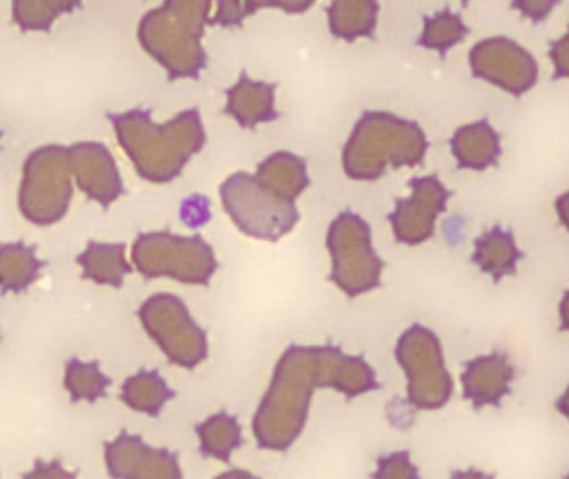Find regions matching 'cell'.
<instances>
[{
	"label": "cell",
	"mask_w": 569,
	"mask_h": 479,
	"mask_svg": "<svg viewBox=\"0 0 569 479\" xmlns=\"http://www.w3.org/2000/svg\"><path fill=\"white\" fill-rule=\"evenodd\" d=\"M331 270L328 280L348 298L361 297L381 285L385 261L373 248L371 227L351 210L338 213L328 227Z\"/></svg>",
	"instance_id": "cell-7"
},
{
	"label": "cell",
	"mask_w": 569,
	"mask_h": 479,
	"mask_svg": "<svg viewBox=\"0 0 569 479\" xmlns=\"http://www.w3.org/2000/svg\"><path fill=\"white\" fill-rule=\"evenodd\" d=\"M143 330L176 367L196 370L209 358L207 331L193 320L186 301L172 293L147 298L137 311Z\"/></svg>",
	"instance_id": "cell-10"
},
{
	"label": "cell",
	"mask_w": 569,
	"mask_h": 479,
	"mask_svg": "<svg viewBox=\"0 0 569 479\" xmlns=\"http://www.w3.org/2000/svg\"><path fill=\"white\" fill-rule=\"evenodd\" d=\"M411 196L395 199V210L388 216L395 240L417 247L435 236V223L447 212L448 200L453 193L438 176L413 177L408 182Z\"/></svg>",
	"instance_id": "cell-12"
},
{
	"label": "cell",
	"mask_w": 569,
	"mask_h": 479,
	"mask_svg": "<svg viewBox=\"0 0 569 479\" xmlns=\"http://www.w3.org/2000/svg\"><path fill=\"white\" fill-rule=\"evenodd\" d=\"M558 311H560V330L561 331H569V290L565 291L563 298H561L560 301V308H558Z\"/></svg>",
	"instance_id": "cell-35"
},
{
	"label": "cell",
	"mask_w": 569,
	"mask_h": 479,
	"mask_svg": "<svg viewBox=\"0 0 569 479\" xmlns=\"http://www.w3.org/2000/svg\"><path fill=\"white\" fill-rule=\"evenodd\" d=\"M103 460L112 479H183L179 455L150 447L127 430L103 445Z\"/></svg>",
	"instance_id": "cell-13"
},
{
	"label": "cell",
	"mask_w": 569,
	"mask_h": 479,
	"mask_svg": "<svg viewBox=\"0 0 569 479\" xmlns=\"http://www.w3.org/2000/svg\"><path fill=\"white\" fill-rule=\"evenodd\" d=\"M565 479H569V475H568V477H567V478H565Z\"/></svg>",
	"instance_id": "cell-39"
},
{
	"label": "cell",
	"mask_w": 569,
	"mask_h": 479,
	"mask_svg": "<svg viewBox=\"0 0 569 479\" xmlns=\"http://www.w3.org/2000/svg\"><path fill=\"white\" fill-rule=\"evenodd\" d=\"M473 77L500 87L513 97H523L537 86L540 67L537 59L510 37H488L471 47Z\"/></svg>",
	"instance_id": "cell-11"
},
{
	"label": "cell",
	"mask_w": 569,
	"mask_h": 479,
	"mask_svg": "<svg viewBox=\"0 0 569 479\" xmlns=\"http://www.w3.org/2000/svg\"><path fill=\"white\" fill-rule=\"evenodd\" d=\"M80 7L79 0H16L12 19L22 32H49L59 17Z\"/></svg>",
	"instance_id": "cell-27"
},
{
	"label": "cell",
	"mask_w": 569,
	"mask_h": 479,
	"mask_svg": "<svg viewBox=\"0 0 569 479\" xmlns=\"http://www.w3.org/2000/svg\"><path fill=\"white\" fill-rule=\"evenodd\" d=\"M176 397L177 391L169 387L159 370L146 368L127 378L120 390L122 403L137 413L152 418H159L163 407Z\"/></svg>",
	"instance_id": "cell-23"
},
{
	"label": "cell",
	"mask_w": 569,
	"mask_h": 479,
	"mask_svg": "<svg viewBox=\"0 0 569 479\" xmlns=\"http://www.w3.org/2000/svg\"><path fill=\"white\" fill-rule=\"evenodd\" d=\"M560 6V0H517L511 3V9L520 10L521 16L527 17L533 23L548 19L555 7Z\"/></svg>",
	"instance_id": "cell-30"
},
{
	"label": "cell",
	"mask_w": 569,
	"mask_h": 479,
	"mask_svg": "<svg viewBox=\"0 0 569 479\" xmlns=\"http://www.w3.org/2000/svg\"><path fill=\"white\" fill-rule=\"evenodd\" d=\"M203 458L229 463L232 453L243 445L239 420L227 411H219L196 427Z\"/></svg>",
	"instance_id": "cell-24"
},
{
	"label": "cell",
	"mask_w": 569,
	"mask_h": 479,
	"mask_svg": "<svg viewBox=\"0 0 569 479\" xmlns=\"http://www.w3.org/2000/svg\"><path fill=\"white\" fill-rule=\"evenodd\" d=\"M395 358L407 377V400L415 410L435 411L453 397L455 381L445 365L440 338L423 325H411L400 335Z\"/></svg>",
	"instance_id": "cell-8"
},
{
	"label": "cell",
	"mask_w": 569,
	"mask_h": 479,
	"mask_svg": "<svg viewBox=\"0 0 569 479\" xmlns=\"http://www.w3.org/2000/svg\"><path fill=\"white\" fill-rule=\"evenodd\" d=\"M430 142L415 120L387 110H368L355 123L341 153L343 172L357 182H373L387 169L421 166Z\"/></svg>",
	"instance_id": "cell-4"
},
{
	"label": "cell",
	"mask_w": 569,
	"mask_h": 479,
	"mask_svg": "<svg viewBox=\"0 0 569 479\" xmlns=\"http://www.w3.org/2000/svg\"><path fill=\"white\" fill-rule=\"evenodd\" d=\"M277 87L279 83L250 79L249 73L242 70L236 86L227 89L223 112L247 130L276 122L280 117L276 107Z\"/></svg>",
	"instance_id": "cell-16"
},
{
	"label": "cell",
	"mask_w": 569,
	"mask_h": 479,
	"mask_svg": "<svg viewBox=\"0 0 569 479\" xmlns=\"http://www.w3.org/2000/svg\"><path fill=\"white\" fill-rule=\"evenodd\" d=\"M331 388L353 400L380 390L373 368L361 355H347L337 345H290L277 361L269 390L252 421L262 450L284 453L307 427L315 391Z\"/></svg>",
	"instance_id": "cell-1"
},
{
	"label": "cell",
	"mask_w": 569,
	"mask_h": 479,
	"mask_svg": "<svg viewBox=\"0 0 569 479\" xmlns=\"http://www.w3.org/2000/svg\"><path fill=\"white\" fill-rule=\"evenodd\" d=\"M380 3L373 0H333L327 7L328 29L335 39L355 42L360 37L371 39L378 27Z\"/></svg>",
	"instance_id": "cell-22"
},
{
	"label": "cell",
	"mask_w": 569,
	"mask_h": 479,
	"mask_svg": "<svg viewBox=\"0 0 569 479\" xmlns=\"http://www.w3.org/2000/svg\"><path fill=\"white\" fill-rule=\"evenodd\" d=\"M70 167L80 192L109 210L126 193L122 176L110 150L100 142H77L69 147Z\"/></svg>",
	"instance_id": "cell-14"
},
{
	"label": "cell",
	"mask_w": 569,
	"mask_h": 479,
	"mask_svg": "<svg viewBox=\"0 0 569 479\" xmlns=\"http://www.w3.org/2000/svg\"><path fill=\"white\" fill-rule=\"evenodd\" d=\"M46 267L47 261L37 258V245L22 240L0 243V291L23 293L39 280Z\"/></svg>",
	"instance_id": "cell-21"
},
{
	"label": "cell",
	"mask_w": 569,
	"mask_h": 479,
	"mask_svg": "<svg viewBox=\"0 0 569 479\" xmlns=\"http://www.w3.org/2000/svg\"><path fill=\"white\" fill-rule=\"evenodd\" d=\"M22 479H77L76 471L63 467L59 458L52 461L36 460L32 470L22 475Z\"/></svg>",
	"instance_id": "cell-31"
},
{
	"label": "cell",
	"mask_w": 569,
	"mask_h": 479,
	"mask_svg": "<svg viewBox=\"0 0 569 479\" xmlns=\"http://www.w3.org/2000/svg\"><path fill=\"white\" fill-rule=\"evenodd\" d=\"M132 263L146 280L172 278L199 287H207L219 270L216 251L202 236H177L169 230L137 236Z\"/></svg>",
	"instance_id": "cell-6"
},
{
	"label": "cell",
	"mask_w": 569,
	"mask_h": 479,
	"mask_svg": "<svg viewBox=\"0 0 569 479\" xmlns=\"http://www.w3.org/2000/svg\"><path fill=\"white\" fill-rule=\"evenodd\" d=\"M126 253V243H102V241L90 240L76 261L82 268L83 280L122 288L127 275L133 271L132 265L127 261Z\"/></svg>",
	"instance_id": "cell-20"
},
{
	"label": "cell",
	"mask_w": 569,
	"mask_h": 479,
	"mask_svg": "<svg viewBox=\"0 0 569 479\" xmlns=\"http://www.w3.org/2000/svg\"><path fill=\"white\" fill-rule=\"evenodd\" d=\"M523 257L525 251L518 248L513 230L493 226L475 240L471 263L490 275L495 283H500L503 278L517 275L518 261Z\"/></svg>",
	"instance_id": "cell-18"
},
{
	"label": "cell",
	"mask_w": 569,
	"mask_h": 479,
	"mask_svg": "<svg viewBox=\"0 0 569 479\" xmlns=\"http://www.w3.org/2000/svg\"><path fill=\"white\" fill-rule=\"evenodd\" d=\"M470 33V27L465 23L460 12L451 9H441L431 16L423 17V32L417 40L418 46L440 53L441 59L447 57L448 50L463 42Z\"/></svg>",
	"instance_id": "cell-25"
},
{
	"label": "cell",
	"mask_w": 569,
	"mask_h": 479,
	"mask_svg": "<svg viewBox=\"0 0 569 479\" xmlns=\"http://www.w3.org/2000/svg\"><path fill=\"white\" fill-rule=\"evenodd\" d=\"M515 378L517 368L505 351L473 358L465 363L461 373L465 400L470 401L477 411L487 407L500 408L501 401L511 393Z\"/></svg>",
	"instance_id": "cell-15"
},
{
	"label": "cell",
	"mask_w": 569,
	"mask_h": 479,
	"mask_svg": "<svg viewBox=\"0 0 569 479\" xmlns=\"http://www.w3.org/2000/svg\"><path fill=\"white\" fill-rule=\"evenodd\" d=\"M212 7L209 0H167L140 19L137 39L162 66L170 82L199 80L209 66L202 40Z\"/></svg>",
	"instance_id": "cell-3"
},
{
	"label": "cell",
	"mask_w": 569,
	"mask_h": 479,
	"mask_svg": "<svg viewBox=\"0 0 569 479\" xmlns=\"http://www.w3.org/2000/svg\"><path fill=\"white\" fill-rule=\"evenodd\" d=\"M450 479H497V477H495V475L477 470V468H468V470L453 471Z\"/></svg>",
	"instance_id": "cell-34"
},
{
	"label": "cell",
	"mask_w": 569,
	"mask_h": 479,
	"mask_svg": "<svg viewBox=\"0 0 569 479\" xmlns=\"http://www.w3.org/2000/svg\"><path fill=\"white\" fill-rule=\"evenodd\" d=\"M213 479H260L250 471L240 470V468H233V470L226 471V473L219 475Z\"/></svg>",
	"instance_id": "cell-36"
},
{
	"label": "cell",
	"mask_w": 569,
	"mask_h": 479,
	"mask_svg": "<svg viewBox=\"0 0 569 479\" xmlns=\"http://www.w3.org/2000/svg\"><path fill=\"white\" fill-rule=\"evenodd\" d=\"M72 197L69 147L50 143L30 152L17 200L23 219L37 227L56 226L69 212Z\"/></svg>",
	"instance_id": "cell-5"
},
{
	"label": "cell",
	"mask_w": 569,
	"mask_h": 479,
	"mask_svg": "<svg viewBox=\"0 0 569 479\" xmlns=\"http://www.w3.org/2000/svg\"><path fill=\"white\" fill-rule=\"evenodd\" d=\"M223 210L243 236L279 241L300 220L295 203L284 202L260 186L253 173L236 172L219 189Z\"/></svg>",
	"instance_id": "cell-9"
},
{
	"label": "cell",
	"mask_w": 569,
	"mask_h": 479,
	"mask_svg": "<svg viewBox=\"0 0 569 479\" xmlns=\"http://www.w3.org/2000/svg\"><path fill=\"white\" fill-rule=\"evenodd\" d=\"M107 119L137 176L150 183L173 182L207 143L206 127L197 107L182 110L166 123H157L152 110L140 107L107 113Z\"/></svg>",
	"instance_id": "cell-2"
},
{
	"label": "cell",
	"mask_w": 569,
	"mask_h": 479,
	"mask_svg": "<svg viewBox=\"0 0 569 479\" xmlns=\"http://www.w3.org/2000/svg\"><path fill=\"white\" fill-rule=\"evenodd\" d=\"M2 137H3V132H2V130H0V139H2Z\"/></svg>",
	"instance_id": "cell-38"
},
{
	"label": "cell",
	"mask_w": 569,
	"mask_h": 479,
	"mask_svg": "<svg viewBox=\"0 0 569 479\" xmlns=\"http://www.w3.org/2000/svg\"><path fill=\"white\" fill-rule=\"evenodd\" d=\"M555 408H557L558 413L563 415L565 418L569 421V385L565 393L558 398L557 403H555Z\"/></svg>",
	"instance_id": "cell-37"
},
{
	"label": "cell",
	"mask_w": 569,
	"mask_h": 479,
	"mask_svg": "<svg viewBox=\"0 0 569 479\" xmlns=\"http://www.w3.org/2000/svg\"><path fill=\"white\" fill-rule=\"evenodd\" d=\"M110 385L112 380L102 373L99 361H82L79 358H70L67 361L63 387L69 391L72 403H96L100 398L107 397V388Z\"/></svg>",
	"instance_id": "cell-26"
},
{
	"label": "cell",
	"mask_w": 569,
	"mask_h": 479,
	"mask_svg": "<svg viewBox=\"0 0 569 479\" xmlns=\"http://www.w3.org/2000/svg\"><path fill=\"white\" fill-rule=\"evenodd\" d=\"M371 479H421L408 451H395L377 460V470Z\"/></svg>",
	"instance_id": "cell-29"
},
{
	"label": "cell",
	"mask_w": 569,
	"mask_h": 479,
	"mask_svg": "<svg viewBox=\"0 0 569 479\" xmlns=\"http://www.w3.org/2000/svg\"><path fill=\"white\" fill-rule=\"evenodd\" d=\"M311 2H230V0H220L217 3V13L210 19V26H220L223 29L230 27L242 26L243 19L253 16L260 9H282L287 13H303L307 12Z\"/></svg>",
	"instance_id": "cell-28"
},
{
	"label": "cell",
	"mask_w": 569,
	"mask_h": 479,
	"mask_svg": "<svg viewBox=\"0 0 569 479\" xmlns=\"http://www.w3.org/2000/svg\"><path fill=\"white\" fill-rule=\"evenodd\" d=\"M555 210H557L558 219H560L561 226L567 229L569 233V190L563 196L558 197L555 200Z\"/></svg>",
	"instance_id": "cell-33"
},
{
	"label": "cell",
	"mask_w": 569,
	"mask_h": 479,
	"mask_svg": "<svg viewBox=\"0 0 569 479\" xmlns=\"http://www.w3.org/2000/svg\"><path fill=\"white\" fill-rule=\"evenodd\" d=\"M253 176L260 186L290 203L297 202L298 197L310 187L307 160L284 150L266 157Z\"/></svg>",
	"instance_id": "cell-19"
},
{
	"label": "cell",
	"mask_w": 569,
	"mask_h": 479,
	"mask_svg": "<svg viewBox=\"0 0 569 479\" xmlns=\"http://www.w3.org/2000/svg\"><path fill=\"white\" fill-rule=\"evenodd\" d=\"M550 59L553 62V80L569 79V26L561 39L551 40Z\"/></svg>",
	"instance_id": "cell-32"
},
{
	"label": "cell",
	"mask_w": 569,
	"mask_h": 479,
	"mask_svg": "<svg viewBox=\"0 0 569 479\" xmlns=\"http://www.w3.org/2000/svg\"><path fill=\"white\" fill-rule=\"evenodd\" d=\"M451 153L460 170L485 172L500 163L501 137L488 119L460 127L450 139Z\"/></svg>",
	"instance_id": "cell-17"
}]
</instances>
